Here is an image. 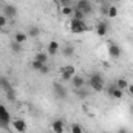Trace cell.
Here are the masks:
<instances>
[{"mask_svg": "<svg viewBox=\"0 0 133 133\" xmlns=\"http://www.w3.org/2000/svg\"><path fill=\"white\" fill-rule=\"evenodd\" d=\"M61 6H71V0H57Z\"/></svg>", "mask_w": 133, "mask_h": 133, "instance_id": "obj_31", "label": "cell"}, {"mask_svg": "<svg viewBox=\"0 0 133 133\" xmlns=\"http://www.w3.org/2000/svg\"><path fill=\"white\" fill-rule=\"evenodd\" d=\"M0 104H2V102H0Z\"/></svg>", "mask_w": 133, "mask_h": 133, "instance_id": "obj_38", "label": "cell"}, {"mask_svg": "<svg viewBox=\"0 0 133 133\" xmlns=\"http://www.w3.org/2000/svg\"><path fill=\"white\" fill-rule=\"evenodd\" d=\"M62 54H64L65 57H73V56H74V46H73V45H65V46L62 48Z\"/></svg>", "mask_w": 133, "mask_h": 133, "instance_id": "obj_17", "label": "cell"}, {"mask_svg": "<svg viewBox=\"0 0 133 133\" xmlns=\"http://www.w3.org/2000/svg\"><path fill=\"white\" fill-rule=\"evenodd\" d=\"M28 37H39V34H40V30L37 28V26H30L28 28Z\"/></svg>", "mask_w": 133, "mask_h": 133, "instance_id": "obj_24", "label": "cell"}, {"mask_svg": "<svg viewBox=\"0 0 133 133\" xmlns=\"http://www.w3.org/2000/svg\"><path fill=\"white\" fill-rule=\"evenodd\" d=\"M71 84H73V87L77 90V88H82V87L85 85V79H84L82 76L74 74V76H73V79H71Z\"/></svg>", "mask_w": 133, "mask_h": 133, "instance_id": "obj_13", "label": "cell"}, {"mask_svg": "<svg viewBox=\"0 0 133 133\" xmlns=\"http://www.w3.org/2000/svg\"><path fill=\"white\" fill-rule=\"evenodd\" d=\"M53 91H54V95H56L57 98H61V99H65L66 98V88L62 84H59V82H54V84H53Z\"/></svg>", "mask_w": 133, "mask_h": 133, "instance_id": "obj_9", "label": "cell"}, {"mask_svg": "<svg viewBox=\"0 0 133 133\" xmlns=\"http://www.w3.org/2000/svg\"><path fill=\"white\" fill-rule=\"evenodd\" d=\"M11 50L14 51V53H20L22 51V43H19V42H11Z\"/></svg>", "mask_w": 133, "mask_h": 133, "instance_id": "obj_25", "label": "cell"}, {"mask_svg": "<svg viewBox=\"0 0 133 133\" xmlns=\"http://www.w3.org/2000/svg\"><path fill=\"white\" fill-rule=\"evenodd\" d=\"M9 122H11V113L3 104H0V127L6 129L9 125Z\"/></svg>", "mask_w": 133, "mask_h": 133, "instance_id": "obj_3", "label": "cell"}, {"mask_svg": "<svg viewBox=\"0 0 133 133\" xmlns=\"http://www.w3.org/2000/svg\"><path fill=\"white\" fill-rule=\"evenodd\" d=\"M74 74H76V68H74L73 65H65L62 70H61V79H62L64 82L71 81Z\"/></svg>", "mask_w": 133, "mask_h": 133, "instance_id": "obj_4", "label": "cell"}, {"mask_svg": "<svg viewBox=\"0 0 133 133\" xmlns=\"http://www.w3.org/2000/svg\"><path fill=\"white\" fill-rule=\"evenodd\" d=\"M88 84H90L93 91H98V93L104 90V77H102V74L101 73H91L90 77H88Z\"/></svg>", "mask_w": 133, "mask_h": 133, "instance_id": "obj_1", "label": "cell"}, {"mask_svg": "<svg viewBox=\"0 0 133 133\" xmlns=\"http://www.w3.org/2000/svg\"><path fill=\"white\" fill-rule=\"evenodd\" d=\"M73 9L74 8H71V6H61V11L64 16H73Z\"/></svg>", "mask_w": 133, "mask_h": 133, "instance_id": "obj_26", "label": "cell"}, {"mask_svg": "<svg viewBox=\"0 0 133 133\" xmlns=\"http://www.w3.org/2000/svg\"><path fill=\"white\" fill-rule=\"evenodd\" d=\"M6 23H8V19H6L3 14H0V30H2V28H5V26H6Z\"/></svg>", "mask_w": 133, "mask_h": 133, "instance_id": "obj_29", "label": "cell"}, {"mask_svg": "<svg viewBox=\"0 0 133 133\" xmlns=\"http://www.w3.org/2000/svg\"><path fill=\"white\" fill-rule=\"evenodd\" d=\"M14 40H16V42H19V43H25V42L28 40V34H26V33H16Z\"/></svg>", "mask_w": 133, "mask_h": 133, "instance_id": "obj_19", "label": "cell"}, {"mask_svg": "<svg viewBox=\"0 0 133 133\" xmlns=\"http://www.w3.org/2000/svg\"><path fill=\"white\" fill-rule=\"evenodd\" d=\"M12 129H14L17 133H25L26 132V129H28V125H26V122H25L23 119L17 118V119L12 121Z\"/></svg>", "mask_w": 133, "mask_h": 133, "instance_id": "obj_8", "label": "cell"}, {"mask_svg": "<svg viewBox=\"0 0 133 133\" xmlns=\"http://www.w3.org/2000/svg\"><path fill=\"white\" fill-rule=\"evenodd\" d=\"M127 90H129V95H130V96H133V84H129Z\"/></svg>", "mask_w": 133, "mask_h": 133, "instance_id": "obj_33", "label": "cell"}, {"mask_svg": "<svg viewBox=\"0 0 133 133\" xmlns=\"http://www.w3.org/2000/svg\"><path fill=\"white\" fill-rule=\"evenodd\" d=\"M107 16H108V17H111V19H115V17L118 16V8H116V5H110V6H108Z\"/></svg>", "mask_w": 133, "mask_h": 133, "instance_id": "obj_21", "label": "cell"}, {"mask_svg": "<svg viewBox=\"0 0 133 133\" xmlns=\"http://www.w3.org/2000/svg\"><path fill=\"white\" fill-rule=\"evenodd\" d=\"M48 53H43V51H39V53H36V56H34V59L36 61H39V62H42V64H46L48 62Z\"/></svg>", "mask_w": 133, "mask_h": 133, "instance_id": "obj_16", "label": "cell"}, {"mask_svg": "<svg viewBox=\"0 0 133 133\" xmlns=\"http://www.w3.org/2000/svg\"><path fill=\"white\" fill-rule=\"evenodd\" d=\"M108 6H110V5H102V8H101V11H102L104 14H107V11H108Z\"/></svg>", "mask_w": 133, "mask_h": 133, "instance_id": "obj_32", "label": "cell"}, {"mask_svg": "<svg viewBox=\"0 0 133 133\" xmlns=\"http://www.w3.org/2000/svg\"><path fill=\"white\" fill-rule=\"evenodd\" d=\"M3 16H5L6 19H14V17L17 16V8H16L14 5H11V3H6V5L3 6Z\"/></svg>", "mask_w": 133, "mask_h": 133, "instance_id": "obj_7", "label": "cell"}, {"mask_svg": "<svg viewBox=\"0 0 133 133\" xmlns=\"http://www.w3.org/2000/svg\"><path fill=\"white\" fill-rule=\"evenodd\" d=\"M39 73H40V74H48V73H50V66L45 64V65H43L42 68H40V70H39Z\"/></svg>", "mask_w": 133, "mask_h": 133, "instance_id": "obj_30", "label": "cell"}, {"mask_svg": "<svg viewBox=\"0 0 133 133\" xmlns=\"http://www.w3.org/2000/svg\"><path fill=\"white\" fill-rule=\"evenodd\" d=\"M51 127H53L54 133H64V130H65V122H64V119H54L53 124H51Z\"/></svg>", "mask_w": 133, "mask_h": 133, "instance_id": "obj_12", "label": "cell"}, {"mask_svg": "<svg viewBox=\"0 0 133 133\" xmlns=\"http://www.w3.org/2000/svg\"><path fill=\"white\" fill-rule=\"evenodd\" d=\"M107 93H108V96H111V98H115V99H122V96H124V91L119 90V88H116L115 84L107 88Z\"/></svg>", "mask_w": 133, "mask_h": 133, "instance_id": "obj_10", "label": "cell"}, {"mask_svg": "<svg viewBox=\"0 0 133 133\" xmlns=\"http://www.w3.org/2000/svg\"><path fill=\"white\" fill-rule=\"evenodd\" d=\"M70 30L73 34H82L85 31H88V26L85 25L84 20H76V19H71V23H70Z\"/></svg>", "mask_w": 133, "mask_h": 133, "instance_id": "obj_2", "label": "cell"}, {"mask_svg": "<svg viewBox=\"0 0 133 133\" xmlns=\"http://www.w3.org/2000/svg\"><path fill=\"white\" fill-rule=\"evenodd\" d=\"M43 65H45V64H42V62H39V61H36V59L31 62V68H33L34 71H39V70H40Z\"/></svg>", "mask_w": 133, "mask_h": 133, "instance_id": "obj_27", "label": "cell"}, {"mask_svg": "<svg viewBox=\"0 0 133 133\" xmlns=\"http://www.w3.org/2000/svg\"><path fill=\"white\" fill-rule=\"evenodd\" d=\"M71 133H84V129L79 124H73L71 125Z\"/></svg>", "mask_w": 133, "mask_h": 133, "instance_id": "obj_28", "label": "cell"}, {"mask_svg": "<svg viewBox=\"0 0 133 133\" xmlns=\"http://www.w3.org/2000/svg\"><path fill=\"white\" fill-rule=\"evenodd\" d=\"M115 85H116V88H119V90H127V87H129V81L125 79V77H118L116 79V82H115Z\"/></svg>", "mask_w": 133, "mask_h": 133, "instance_id": "obj_15", "label": "cell"}, {"mask_svg": "<svg viewBox=\"0 0 133 133\" xmlns=\"http://www.w3.org/2000/svg\"><path fill=\"white\" fill-rule=\"evenodd\" d=\"M116 133H129V132H127V129L121 127V129H118V132H116Z\"/></svg>", "mask_w": 133, "mask_h": 133, "instance_id": "obj_34", "label": "cell"}, {"mask_svg": "<svg viewBox=\"0 0 133 133\" xmlns=\"http://www.w3.org/2000/svg\"><path fill=\"white\" fill-rule=\"evenodd\" d=\"M107 31H108V25H107L105 22H99V23L96 25V34H98L99 37L107 36Z\"/></svg>", "mask_w": 133, "mask_h": 133, "instance_id": "obj_14", "label": "cell"}, {"mask_svg": "<svg viewBox=\"0 0 133 133\" xmlns=\"http://www.w3.org/2000/svg\"><path fill=\"white\" fill-rule=\"evenodd\" d=\"M59 50H61V46H59V42H56V40H51V42L48 43V46H46L48 56H56V54L59 53Z\"/></svg>", "mask_w": 133, "mask_h": 133, "instance_id": "obj_11", "label": "cell"}, {"mask_svg": "<svg viewBox=\"0 0 133 133\" xmlns=\"http://www.w3.org/2000/svg\"><path fill=\"white\" fill-rule=\"evenodd\" d=\"M0 87L3 88V91H6V90H9V88H11V84H9V81H8L6 77L0 76Z\"/></svg>", "mask_w": 133, "mask_h": 133, "instance_id": "obj_23", "label": "cell"}, {"mask_svg": "<svg viewBox=\"0 0 133 133\" xmlns=\"http://www.w3.org/2000/svg\"><path fill=\"white\" fill-rule=\"evenodd\" d=\"M74 93H76V96H77L79 99H87V98L90 96V91H87L84 87H82V88H77Z\"/></svg>", "mask_w": 133, "mask_h": 133, "instance_id": "obj_18", "label": "cell"}, {"mask_svg": "<svg viewBox=\"0 0 133 133\" xmlns=\"http://www.w3.org/2000/svg\"><path fill=\"white\" fill-rule=\"evenodd\" d=\"M5 95H6V99L11 101V102H14V101L17 99V95H16V91H14V88H12V87H11L9 90H6V91H5Z\"/></svg>", "mask_w": 133, "mask_h": 133, "instance_id": "obj_20", "label": "cell"}, {"mask_svg": "<svg viewBox=\"0 0 133 133\" xmlns=\"http://www.w3.org/2000/svg\"><path fill=\"white\" fill-rule=\"evenodd\" d=\"M73 19H76V20H84V19H85V14H84L81 9L74 8V9H73Z\"/></svg>", "mask_w": 133, "mask_h": 133, "instance_id": "obj_22", "label": "cell"}, {"mask_svg": "<svg viewBox=\"0 0 133 133\" xmlns=\"http://www.w3.org/2000/svg\"><path fill=\"white\" fill-rule=\"evenodd\" d=\"M111 2H118V0H111Z\"/></svg>", "mask_w": 133, "mask_h": 133, "instance_id": "obj_37", "label": "cell"}, {"mask_svg": "<svg viewBox=\"0 0 133 133\" xmlns=\"http://www.w3.org/2000/svg\"><path fill=\"white\" fill-rule=\"evenodd\" d=\"M130 115H132V116H133V104H132V105H130Z\"/></svg>", "mask_w": 133, "mask_h": 133, "instance_id": "obj_35", "label": "cell"}, {"mask_svg": "<svg viewBox=\"0 0 133 133\" xmlns=\"http://www.w3.org/2000/svg\"><path fill=\"white\" fill-rule=\"evenodd\" d=\"M121 54H122L121 46H119L118 43H115V42H108V56H110L111 59H119Z\"/></svg>", "mask_w": 133, "mask_h": 133, "instance_id": "obj_6", "label": "cell"}, {"mask_svg": "<svg viewBox=\"0 0 133 133\" xmlns=\"http://www.w3.org/2000/svg\"><path fill=\"white\" fill-rule=\"evenodd\" d=\"M93 2H98V3H104V2H107V0H93Z\"/></svg>", "mask_w": 133, "mask_h": 133, "instance_id": "obj_36", "label": "cell"}, {"mask_svg": "<svg viewBox=\"0 0 133 133\" xmlns=\"http://www.w3.org/2000/svg\"><path fill=\"white\" fill-rule=\"evenodd\" d=\"M76 8H77V9H81L85 16H88V14H91V12H93V5H91V2H90V0H77Z\"/></svg>", "mask_w": 133, "mask_h": 133, "instance_id": "obj_5", "label": "cell"}]
</instances>
